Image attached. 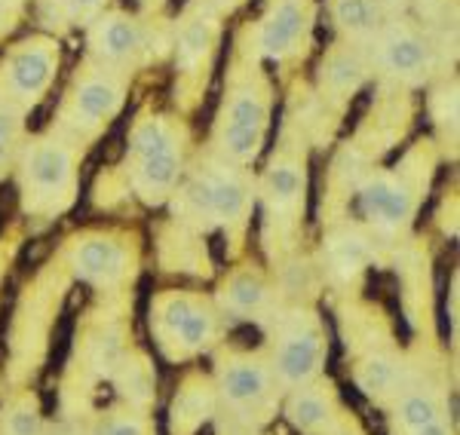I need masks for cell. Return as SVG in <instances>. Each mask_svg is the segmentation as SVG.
<instances>
[{"mask_svg": "<svg viewBox=\"0 0 460 435\" xmlns=\"http://www.w3.org/2000/svg\"><path fill=\"white\" fill-rule=\"evenodd\" d=\"M270 123V83L258 58L236 65L215 123V151L225 163H252L258 157Z\"/></svg>", "mask_w": 460, "mask_h": 435, "instance_id": "cell-1", "label": "cell"}, {"mask_svg": "<svg viewBox=\"0 0 460 435\" xmlns=\"http://www.w3.org/2000/svg\"><path fill=\"white\" fill-rule=\"evenodd\" d=\"M184 126L172 117L142 114L129 132V178L145 203H163L181 178Z\"/></svg>", "mask_w": 460, "mask_h": 435, "instance_id": "cell-2", "label": "cell"}, {"mask_svg": "<svg viewBox=\"0 0 460 435\" xmlns=\"http://www.w3.org/2000/svg\"><path fill=\"white\" fill-rule=\"evenodd\" d=\"M126 101V71L86 62L74 74V83L58 110V132L74 142H93L111 126Z\"/></svg>", "mask_w": 460, "mask_h": 435, "instance_id": "cell-3", "label": "cell"}, {"mask_svg": "<svg viewBox=\"0 0 460 435\" xmlns=\"http://www.w3.org/2000/svg\"><path fill=\"white\" fill-rule=\"evenodd\" d=\"M77 144L65 132L34 138L22 153V190L28 209L58 212L71 203L77 181Z\"/></svg>", "mask_w": 460, "mask_h": 435, "instance_id": "cell-4", "label": "cell"}, {"mask_svg": "<svg viewBox=\"0 0 460 435\" xmlns=\"http://www.w3.org/2000/svg\"><path fill=\"white\" fill-rule=\"evenodd\" d=\"M58 62H62V49L56 37L34 34L13 43L0 58V99L28 114L49 92L58 74Z\"/></svg>", "mask_w": 460, "mask_h": 435, "instance_id": "cell-5", "label": "cell"}, {"mask_svg": "<svg viewBox=\"0 0 460 435\" xmlns=\"http://www.w3.org/2000/svg\"><path fill=\"white\" fill-rule=\"evenodd\" d=\"M314 4L310 0H270L264 16L252 31V56L270 58L277 65L295 62L307 53Z\"/></svg>", "mask_w": 460, "mask_h": 435, "instance_id": "cell-6", "label": "cell"}, {"mask_svg": "<svg viewBox=\"0 0 460 435\" xmlns=\"http://www.w3.org/2000/svg\"><path fill=\"white\" fill-rule=\"evenodd\" d=\"M375 62L399 83H420L433 68V47L424 28L408 16H390L375 37Z\"/></svg>", "mask_w": 460, "mask_h": 435, "instance_id": "cell-7", "label": "cell"}, {"mask_svg": "<svg viewBox=\"0 0 460 435\" xmlns=\"http://www.w3.org/2000/svg\"><path fill=\"white\" fill-rule=\"evenodd\" d=\"M145 43H147L145 25L123 10L102 13L89 25V56H93V62L108 65V68L129 71L142 58Z\"/></svg>", "mask_w": 460, "mask_h": 435, "instance_id": "cell-8", "label": "cell"}, {"mask_svg": "<svg viewBox=\"0 0 460 435\" xmlns=\"http://www.w3.org/2000/svg\"><path fill=\"white\" fill-rule=\"evenodd\" d=\"M188 200L194 203L197 215H206L218 221V224H230V221H240L246 215L249 187L246 178L234 166L221 163L194 175L188 187Z\"/></svg>", "mask_w": 460, "mask_h": 435, "instance_id": "cell-9", "label": "cell"}, {"mask_svg": "<svg viewBox=\"0 0 460 435\" xmlns=\"http://www.w3.org/2000/svg\"><path fill=\"white\" fill-rule=\"evenodd\" d=\"M414 184L408 172H372L359 187V209L381 231H399L414 215Z\"/></svg>", "mask_w": 460, "mask_h": 435, "instance_id": "cell-10", "label": "cell"}, {"mask_svg": "<svg viewBox=\"0 0 460 435\" xmlns=\"http://www.w3.org/2000/svg\"><path fill=\"white\" fill-rule=\"evenodd\" d=\"M218 16L212 6H203L194 16L184 19L181 31H178V49H175V68L181 77V86L190 92H199L206 86V74H209L215 43H218Z\"/></svg>", "mask_w": 460, "mask_h": 435, "instance_id": "cell-11", "label": "cell"}, {"mask_svg": "<svg viewBox=\"0 0 460 435\" xmlns=\"http://www.w3.org/2000/svg\"><path fill=\"white\" fill-rule=\"evenodd\" d=\"M368 71H372V62L366 56V47L338 40L323 56V65H319V92H323L325 101L344 108L362 90V83L368 80Z\"/></svg>", "mask_w": 460, "mask_h": 435, "instance_id": "cell-12", "label": "cell"}, {"mask_svg": "<svg viewBox=\"0 0 460 435\" xmlns=\"http://www.w3.org/2000/svg\"><path fill=\"white\" fill-rule=\"evenodd\" d=\"M319 362H323V335H319L316 322H304V326L298 322L286 335V341L277 352L279 380L288 383V387L307 383L319 371Z\"/></svg>", "mask_w": 460, "mask_h": 435, "instance_id": "cell-13", "label": "cell"}, {"mask_svg": "<svg viewBox=\"0 0 460 435\" xmlns=\"http://www.w3.org/2000/svg\"><path fill=\"white\" fill-rule=\"evenodd\" d=\"M163 331L166 337L181 346L184 352H194V350H203L206 344L212 341V316L199 300L194 298H169L163 304Z\"/></svg>", "mask_w": 460, "mask_h": 435, "instance_id": "cell-14", "label": "cell"}, {"mask_svg": "<svg viewBox=\"0 0 460 435\" xmlns=\"http://www.w3.org/2000/svg\"><path fill=\"white\" fill-rule=\"evenodd\" d=\"M74 267L95 285H111L126 273V248L111 236H86L74 248Z\"/></svg>", "mask_w": 460, "mask_h": 435, "instance_id": "cell-15", "label": "cell"}, {"mask_svg": "<svg viewBox=\"0 0 460 435\" xmlns=\"http://www.w3.org/2000/svg\"><path fill=\"white\" fill-rule=\"evenodd\" d=\"M264 196L273 215H292L304 196V160L283 151L264 175Z\"/></svg>", "mask_w": 460, "mask_h": 435, "instance_id": "cell-16", "label": "cell"}, {"mask_svg": "<svg viewBox=\"0 0 460 435\" xmlns=\"http://www.w3.org/2000/svg\"><path fill=\"white\" fill-rule=\"evenodd\" d=\"M332 19L347 43L372 47L384 25L381 0H332Z\"/></svg>", "mask_w": 460, "mask_h": 435, "instance_id": "cell-17", "label": "cell"}, {"mask_svg": "<svg viewBox=\"0 0 460 435\" xmlns=\"http://www.w3.org/2000/svg\"><path fill=\"white\" fill-rule=\"evenodd\" d=\"M221 393L236 408H255L270 393V374L252 359H236L221 371Z\"/></svg>", "mask_w": 460, "mask_h": 435, "instance_id": "cell-18", "label": "cell"}, {"mask_svg": "<svg viewBox=\"0 0 460 435\" xmlns=\"http://www.w3.org/2000/svg\"><path fill=\"white\" fill-rule=\"evenodd\" d=\"M108 4L111 0H40L37 13H40L47 28L68 31V28H77V25H93V22L105 13Z\"/></svg>", "mask_w": 460, "mask_h": 435, "instance_id": "cell-19", "label": "cell"}, {"mask_svg": "<svg viewBox=\"0 0 460 435\" xmlns=\"http://www.w3.org/2000/svg\"><path fill=\"white\" fill-rule=\"evenodd\" d=\"M286 414L295 426H298V430L314 432L325 423V420H329V399H325L319 389H301V393L292 396Z\"/></svg>", "mask_w": 460, "mask_h": 435, "instance_id": "cell-20", "label": "cell"}, {"mask_svg": "<svg viewBox=\"0 0 460 435\" xmlns=\"http://www.w3.org/2000/svg\"><path fill=\"white\" fill-rule=\"evenodd\" d=\"M396 417L408 432H414V430H420V426L439 420V405H436V399L429 393H408L405 399L399 402Z\"/></svg>", "mask_w": 460, "mask_h": 435, "instance_id": "cell-21", "label": "cell"}, {"mask_svg": "<svg viewBox=\"0 0 460 435\" xmlns=\"http://www.w3.org/2000/svg\"><path fill=\"white\" fill-rule=\"evenodd\" d=\"M264 285H261V279H255V276H249V273H240V276H234L227 283V289H225V298H227V304L234 307V309H240V313H252V309H258L264 304Z\"/></svg>", "mask_w": 460, "mask_h": 435, "instance_id": "cell-22", "label": "cell"}, {"mask_svg": "<svg viewBox=\"0 0 460 435\" xmlns=\"http://www.w3.org/2000/svg\"><path fill=\"white\" fill-rule=\"evenodd\" d=\"M396 380H399V362L390 356L368 359L359 371V383L366 393H387V389L396 387Z\"/></svg>", "mask_w": 460, "mask_h": 435, "instance_id": "cell-23", "label": "cell"}, {"mask_svg": "<svg viewBox=\"0 0 460 435\" xmlns=\"http://www.w3.org/2000/svg\"><path fill=\"white\" fill-rule=\"evenodd\" d=\"M429 110H433V120L439 123V126H451V132H457V83L442 86V90L433 95Z\"/></svg>", "mask_w": 460, "mask_h": 435, "instance_id": "cell-24", "label": "cell"}, {"mask_svg": "<svg viewBox=\"0 0 460 435\" xmlns=\"http://www.w3.org/2000/svg\"><path fill=\"white\" fill-rule=\"evenodd\" d=\"M25 132V110L0 99V142L16 147Z\"/></svg>", "mask_w": 460, "mask_h": 435, "instance_id": "cell-25", "label": "cell"}, {"mask_svg": "<svg viewBox=\"0 0 460 435\" xmlns=\"http://www.w3.org/2000/svg\"><path fill=\"white\" fill-rule=\"evenodd\" d=\"M366 257H368L366 242L359 236H344V239L335 242V264L341 270H356Z\"/></svg>", "mask_w": 460, "mask_h": 435, "instance_id": "cell-26", "label": "cell"}, {"mask_svg": "<svg viewBox=\"0 0 460 435\" xmlns=\"http://www.w3.org/2000/svg\"><path fill=\"white\" fill-rule=\"evenodd\" d=\"M10 435H40V417L31 405H22L10 414Z\"/></svg>", "mask_w": 460, "mask_h": 435, "instance_id": "cell-27", "label": "cell"}, {"mask_svg": "<svg viewBox=\"0 0 460 435\" xmlns=\"http://www.w3.org/2000/svg\"><path fill=\"white\" fill-rule=\"evenodd\" d=\"M99 435H147V430H145L142 417H117V420H108L99 430Z\"/></svg>", "mask_w": 460, "mask_h": 435, "instance_id": "cell-28", "label": "cell"}, {"mask_svg": "<svg viewBox=\"0 0 460 435\" xmlns=\"http://www.w3.org/2000/svg\"><path fill=\"white\" fill-rule=\"evenodd\" d=\"M206 396H184L181 402H175V423L178 420H184V417H194V426L199 423V420H203L206 414Z\"/></svg>", "mask_w": 460, "mask_h": 435, "instance_id": "cell-29", "label": "cell"}, {"mask_svg": "<svg viewBox=\"0 0 460 435\" xmlns=\"http://www.w3.org/2000/svg\"><path fill=\"white\" fill-rule=\"evenodd\" d=\"M411 435H451V432H448V426H445L442 420H433V423L420 426V430H414Z\"/></svg>", "mask_w": 460, "mask_h": 435, "instance_id": "cell-30", "label": "cell"}, {"mask_svg": "<svg viewBox=\"0 0 460 435\" xmlns=\"http://www.w3.org/2000/svg\"><path fill=\"white\" fill-rule=\"evenodd\" d=\"M13 151H16V147H10V144H4V142H0V175L6 172V166H10Z\"/></svg>", "mask_w": 460, "mask_h": 435, "instance_id": "cell-31", "label": "cell"}, {"mask_svg": "<svg viewBox=\"0 0 460 435\" xmlns=\"http://www.w3.org/2000/svg\"><path fill=\"white\" fill-rule=\"evenodd\" d=\"M240 4H246V0H206V6H212V10H234Z\"/></svg>", "mask_w": 460, "mask_h": 435, "instance_id": "cell-32", "label": "cell"}]
</instances>
